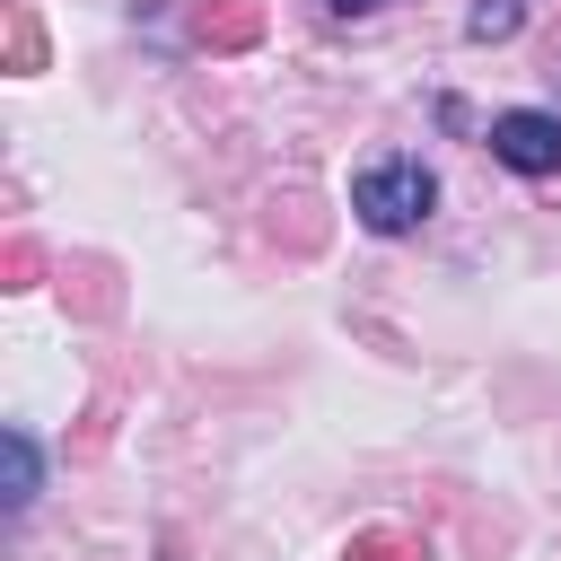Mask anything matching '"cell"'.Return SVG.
<instances>
[{
	"instance_id": "6da1fadb",
	"label": "cell",
	"mask_w": 561,
	"mask_h": 561,
	"mask_svg": "<svg viewBox=\"0 0 561 561\" xmlns=\"http://www.w3.org/2000/svg\"><path fill=\"white\" fill-rule=\"evenodd\" d=\"M430 202H438V175H430L421 158H368V167L351 175V210H359V228H377V237L421 228Z\"/></svg>"
},
{
	"instance_id": "7a4b0ae2",
	"label": "cell",
	"mask_w": 561,
	"mask_h": 561,
	"mask_svg": "<svg viewBox=\"0 0 561 561\" xmlns=\"http://www.w3.org/2000/svg\"><path fill=\"white\" fill-rule=\"evenodd\" d=\"M491 158L508 175H561V114H535V105L491 114Z\"/></svg>"
},
{
	"instance_id": "3957f363",
	"label": "cell",
	"mask_w": 561,
	"mask_h": 561,
	"mask_svg": "<svg viewBox=\"0 0 561 561\" xmlns=\"http://www.w3.org/2000/svg\"><path fill=\"white\" fill-rule=\"evenodd\" d=\"M0 482H9V508H26V500H35V438H26V430H9V438H0Z\"/></svg>"
},
{
	"instance_id": "277c9868",
	"label": "cell",
	"mask_w": 561,
	"mask_h": 561,
	"mask_svg": "<svg viewBox=\"0 0 561 561\" xmlns=\"http://www.w3.org/2000/svg\"><path fill=\"white\" fill-rule=\"evenodd\" d=\"M465 26H473V35L491 44V35H508V26H517V0H482V9L465 18Z\"/></svg>"
},
{
	"instance_id": "5b68a950",
	"label": "cell",
	"mask_w": 561,
	"mask_h": 561,
	"mask_svg": "<svg viewBox=\"0 0 561 561\" xmlns=\"http://www.w3.org/2000/svg\"><path fill=\"white\" fill-rule=\"evenodd\" d=\"M333 9H342V18H368V9H377V0H333Z\"/></svg>"
}]
</instances>
